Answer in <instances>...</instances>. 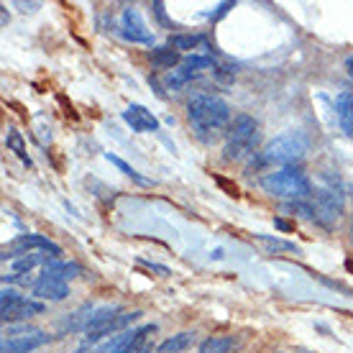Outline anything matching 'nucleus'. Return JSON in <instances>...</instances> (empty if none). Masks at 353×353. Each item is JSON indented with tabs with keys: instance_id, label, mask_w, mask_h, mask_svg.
Returning <instances> with one entry per match:
<instances>
[{
	"instance_id": "obj_18",
	"label": "nucleus",
	"mask_w": 353,
	"mask_h": 353,
	"mask_svg": "<svg viewBox=\"0 0 353 353\" xmlns=\"http://www.w3.org/2000/svg\"><path fill=\"white\" fill-rule=\"evenodd\" d=\"M105 159L110 161V164H115V167L121 169V172H123L125 176H131V179L136 182V185H141V187H151V185H154L151 179H146L143 174H139V172H136V169H133L131 164H128V161H123L121 157H115V154H110V151L105 154Z\"/></svg>"
},
{
	"instance_id": "obj_1",
	"label": "nucleus",
	"mask_w": 353,
	"mask_h": 353,
	"mask_svg": "<svg viewBox=\"0 0 353 353\" xmlns=\"http://www.w3.org/2000/svg\"><path fill=\"white\" fill-rule=\"evenodd\" d=\"M187 118L192 123V131L203 141L215 139L233 121L230 118V105L223 97H215V95H194L187 103Z\"/></svg>"
},
{
	"instance_id": "obj_5",
	"label": "nucleus",
	"mask_w": 353,
	"mask_h": 353,
	"mask_svg": "<svg viewBox=\"0 0 353 353\" xmlns=\"http://www.w3.org/2000/svg\"><path fill=\"white\" fill-rule=\"evenodd\" d=\"M345 208V197L341 187L336 185H323L315 190V221L325 228H333Z\"/></svg>"
},
{
	"instance_id": "obj_9",
	"label": "nucleus",
	"mask_w": 353,
	"mask_h": 353,
	"mask_svg": "<svg viewBox=\"0 0 353 353\" xmlns=\"http://www.w3.org/2000/svg\"><path fill=\"white\" fill-rule=\"evenodd\" d=\"M70 294V287L64 279L54 276V274L44 272L34 284V297L36 300H49V302H62Z\"/></svg>"
},
{
	"instance_id": "obj_3",
	"label": "nucleus",
	"mask_w": 353,
	"mask_h": 353,
	"mask_svg": "<svg viewBox=\"0 0 353 353\" xmlns=\"http://www.w3.org/2000/svg\"><path fill=\"white\" fill-rule=\"evenodd\" d=\"M261 190L269 192L272 197L287 200V203H302L312 194V185H310L307 174L297 167H282L264 174L261 176Z\"/></svg>"
},
{
	"instance_id": "obj_10",
	"label": "nucleus",
	"mask_w": 353,
	"mask_h": 353,
	"mask_svg": "<svg viewBox=\"0 0 353 353\" xmlns=\"http://www.w3.org/2000/svg\"><path fill=\"white\" fill-rule=\"evenodd\" d=\"M123 121L131 125V131L136 133H154L159 131V118L151 113L149 108L139 105V103H131V105L123 110Z\"/></svg>"
},
{
	"instance_id": "obj_22",
	"label": "nucleus",
	"mask_w": 353,
	"mask_h": 353,
	"mask_svg": "<svg viewBox=\"0 0 353 353\" xmlns=\"http://www.w3.org/2000/svg\"><path fill=\"white\" fill-rule=\"evenodd\" d=\"M6 146H8V149H13V154H16L18 159L23 161L26 167H31V159L26 157V146H23V139L18 136V131H13V128H10L8 136H6Z\"/></svg>"
},
{
	"instance_id": "obj_27",
	"label": "nucleus",
	"mask_w": 353,
	"mask_h": 353,
	"mask_svg": "<svg viewBox=\"0 0 353 353\" xmlns=\"http://www.w3.org/2000/svg\"><path fill=\"white\" fill-rule=\"evenodd\" d=\"M215 182H218V185H221V187H225V190H228V194H233V197L239 194V190H236V185H228V182H225L223 176H215Z\"/></svg>"
},
{
	"instance_id": "obj_17",
	"label": "nucleus",
	"mask_w": 353,
	"mask_h": 353,
	"mask_svg": "<svg viewBox=\"0 0 353 353\" xmlns=\"http://www.w3.org/2000/svg\"><path fill=\"white\" fill-rule=\"evenodd\" d=\"M192 338H194V333H190V330H185V333H176V336L167 338V341L157 348V353H182L187 345L192 343Z\"/></svg>"
},
{
	"instance_id": "obj_24",
	"label": "nucleus",
	"mask_w": 353,
	"mask_h": 353,
	"mask_svg": "<svg viewBox=\"0 0 353 353\" xmlns=\"http://www.w3.org/2000/svg\"><path fill=\"white\" fill-rule=\"evenodd\" d=\"M254 239H259V241H264L266 246L272 248V251H300V248L294 246L292 241H282V239H272V236H266V233H254Z\"/></svg>"
},
{
	"instance_id": "obj_12",
	"label": "nucleus",
	"mask_w": 353,
	"mask_h": 353,
	"mask_svg": "<svg viewBox=\"0 0 353 353\" xmlns=\"http://www.w3.org/2000/svg\"><path fill=\"white\" fill-rule=\"evenodd\" d=\"M336 115L338 123L343 128L348 139H353V92L351 90H341L336 97Z\"/></svg>"
},
{
	"instance_id": "obj_2",
	"label": "nucleus",
	"mask_w": 353,
	"mask_h": 353,
	"mask_svg": "<svg viewBox=\"0 0 353 353\" xmlns=\"http://www.w3.org/2000/svg\"><path fill=\"white\" fill-rule=\"evenodd\" d=\"M310 149L307 136L302 131H287L266 143L264 151H259V167H294Z\"/></svg>"
},
{
	"instance_id": "obj_14",
	"label": "nucleus",
	"mask_w": 353,
	"mask_h": 353,
	"mask_svg": "<svg viewBox=\"0 0 353 353\" xmlns=\"http://www.w3.org/2000/svg\"><path fill=\"white\" fill-rule=\"evenodd\" d=\"M149 62L151 67H157V70H176V64H179V52L172 49V46H154L149 52Z\"/></svg>"
},
{
	"instance_id": "obj_19",
	"label": "nucleus",
	"mask_w": 353,
	"mask_h": 353,
	"mask_svg": "<svg viewBox=\"0 0 353 353\" xmlns=\"http://www.w3.org/2000/svg\"><path fill=\"white\" fill-rule=\"evenodd\" d=\"M205 39L200 34H174V36H169V46L172 49H182V52H190V49H197V46L203 44Z\"/></svg>"
},
{
	"instance_id": "obj_23",
	"label": "nucleus",
	"mask_w": 353,
	"mask_h": 353,
	"mask_svg": "<svg viewBox=\"0 0 353 353\" xmlns=\"http://www.w3.org/2000/svg\"><path fill=\"white\" fill-rule=\"evenodd\" d=\"M46 272L54 274V276H59V279H72V276H80L82 274V266L80 264H46Z\"/></svg>"
},
{
	"instance_id": "obj_7",
	"label": "nucleus",
	"mask_w": 353,
	"mask_h": 353,
	"mask_svg": "<svg viewBox=\"0 0 353 353\" xmlns=\"http://www.w3.org/2000/svg\"><path fill=\"white\" fill-rule=\"evenodd\" d=\"M36 251H49L52 259L62 256V246H57L52 239H46L41 233H23V236H18V239L3 251V259L26 256V254H36Z\"/></svg>"
},
{
	"instance_id": "obj_11",
	"label": "nucleus",
	"mask_w": 353,
	"mask_h": 353,
	"mask_svg": "<svg viewBox=\"0 0 353 353\" xmlns=\"http://www.w3.org/2000/svg\"><path fill=\"white\" fill-rule=\"evenodd\" d=\"M52 341V336H44L41 330L34 336H18V338H6L0 345V353H31L36 348H41Z\"/></svg>"
},
{
	"instance_id": "obj_21",
	"label": "nucleus",
	"mask_w": 353,
	"mask_h": 353,
	"mask_svg": "<svg viewBox=\"0 0 353 353\" xmlns=\"http://www.w3.org/2000/svg\"><path fill=\"white\" fill-rule=\"evenodd\" d=\"M49 256H52V254H41V251H36V254H26V256H21L16 264H13V269H16V274L31 272L36 264H44V261L49 264Z\"/></svg>"
},
{
	"instance_id": "obj_26",
	"label": "nucleus",
	"mask_w": 353,
	"mask_h": 353,
	"mask_svg": "<svg viewBox=\"0 0 353 353\" xmlns=\"http://www.w3.org/2000/svg\"><path fill=\"white\" fill-rule=\"evenodd\" d=\"M139 264H141V266H146V269H149V272H157V274H159V276H169V274H172V272H169V269H167V266L154 264V261H146V259H139Z\"/></svg>"
},
{
	"instance_id": "obj_4",
	"label": "nucleus",
	"mask_w": 353,
	"mask_h": 353,
	"mask_svg": "<svg viewBox=\"0 0 353 353\" xmlns=\"http://www.w3.org/2000/svg\"><path fill=\"white\" fill-rule=\"evenodd\" d=\"M256 143H259V123L251 115L239 113L230 121L228 128H225V149H223L225 154L223 157L228 161H239L256 149Z\"/></svg>"
},
{
	"instance_id": "obj_20",
	"label": "nucleus",
	"mask_w": 353,
	"mask_h": 353,
	"mask_svg": "<svg viewBox=\"0 0 353 353\" xmlns=\"http://www.w3.org/2000/svg\"><path fill=\"white\" fill-rule=\"evenodd\" d=\"M230 345H233V338L230 336H212L205 338L200 343V353H228Z\"/></svg>"
},
{
	"instance_id": "obj_15",
	"label": "nucleus",
	"mask_w": 353,
	"mask_h": 353,
	"mask_svg": "<svg viewBox=\"0 0 353 353\" xmlns=\"http://www.w3.org/2000/svg\"><path fill=\"white\" fill-rule=\"evenodd\" d=\"M157 333V325H141L131 333V341H128V348L125 353H149L151 351V336Z\"/></svg>"
},
{
	"instance_id": "obj_25",
	"label": "nucleus",
	"mask_w": 353,
	"mask_h": 353,
	"mask_svg": "<svg viewBox=\"0 0 353 353\" xmlns=\"http://www.w3.org/2000/svg\"><path fill=\"white\" fill-rule=\"evenodd\" d=\"M182 64H187V67H192L194 72H200V70H210V67H215L212 64V59L210 57H205V54H192V57H187L185 62Z\"/></svg>"
},
{
	"instance_id": "obj_6",
	"label": "nucleus",
	"mask_w": 353,
	"mask_h": 353,
	"mask_svg": "<svg viewBox=\"0 0 353 353\" xmlns=\"http://www.w3.org/2000/svg\"><path fill=\"white\" fill-rule=\"evenodd\" d=\"M44 312V302L36 300V297H23L16 290H3L0 292V315L6 323L10 320H26L34 315Z\"/></svg>"
},
{
	"instance_id": "obj_8",
	"label": "nucleus",
	"mask_w": 353,
	"mask_h": 353,
	"mask_svg": "<svg viewBox=\"0 0 353 353\" xmlns=\"http://www.w3.org/2000/svg\"><path fill=\"white\" fill-rule=\"evenodd\" d=\"M121 36L131 44H151L154 36L149 34V28L143 23L141 13L136 8H125L121 16Z\"/></svg>"
},
{
	"instance_id": "obj_28",
	"label": "nucleus",
	"mask_w": 353,
	"mask_h": 353,
	"mask_svg": "<svg viewBox=\"0 0 353 353\" xmlns=\"http://www.w3.org/2000/svg\"><path fill=\"white\" fill-rule=\"evenodd\" d=\"M274 225H276L279 230H292V228H294V225H292L290 221H284V218H274Z\"/></svg>"
},
{
	"instance_id": "obj_29",
	"label": "nucleus",
	"mask_w": 353,
	"mask_h": 353,
	"mask_svg": "<svg viewBox=\"0 0 353 353\" xmlns=\"http://www.w3.org/2000/svg\"><path fill=\"white\" fill-rule=\"evenodd\" d=\"M345 70H348V74H351V80H353V54L345 59Z\"/></svg>"
},
{
	"instance_id": "obj_30",
	"label": "nucleus",
	"mask_w": 353,
	"mask_h": 353,
	"mask_svg": "<svg viewBox=\"0 0 353 353\" xmlns=\"http://www.w3.org/2000/svg\"><path fill=\"white\" fill-rule=\"evenodd\" d=\"M351 241H353V223H351Z\"/></svg>"
},
{
	"instance_id": "obj_16",
	"label": "nucleus",
	"mask_w": 353,
	"mask_h": 353,
	"mask_svg": "<svg viewBox=\"0 0 353 353\" xmlns=\"http://www.w3.org/2000/svg\"><path fill=\"white\" fill-rule=\"evenodd\" d=\"M192 77H197V72H194L192 67H187V64H182V67H176V70L169 72L167 80H164V82H167V88H169V90H174V92H176V90L185 88V85H187L190 80H192Z\"/></svg>"
},
{
	"instance_id": "obj_13",
	"label": "nucleus",
	"mask_w": 353,
	"mask_h": 353,
	"mask_svg": "<svg viewBox=\"0 0 353 353\" xmlns=\"http://www.w3.org/2000/svg\"><path fill=\"white\" fill-rule=\"evenodd\" d=\"M139 318H141V312H123V315H118L115 320L105 323L103 327H97V330L88 333V343H90V341H100V338H105V336H113V333L123 330L125 325H131L133 320H139Z\"/></svg>"
}]
</instances>
